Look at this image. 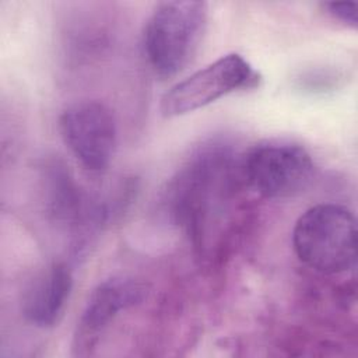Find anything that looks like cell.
Returning <instances> with one entry per match:
<instances>
[{
    "instance_id": "cell-5",
    "label": "cell",
    "mask_w": 358,
    "mask_h": 358,
    "mask_svg": "<svg viewBox=\"0 0 358 358\" xmlns=\"http://www.w3.org/2000/svg\"><path fill=\"white\" fill-rule=\"evenodd\" d=\"M259 80L249 62L229 53L171 87L161 98L159 110L165 117L182 116L235 91L253 88Z\"/></svg>"
},
{
    "instance_id": "cell-9",
    "label": "cell",
    "mask_w": 358,
    "mask_h": 358,
    "mask_svg": "<svg viewBox=\"0 0 358 358\" xmlns=\"http://www.w3.org/2000/svg\"><path fill=\"white\" fill-rule=\"evenodd\" d=\"M41 168L46 210L55 221L71 229H80L105 217L106 213L102 208L99 210L85 199L64 164L50 159Z\"/></svg>"
},
{
    "instance_id": "cell-1",
    "label": "cell",
    "mask_w": 358,
    "mask_h": 358,
    "mask_svg": "<svg viewBox=\"0 0 358 358\" xmlns=\"http://www.w3.org/2000/svg\"><path fill=\"white\" fill-rule=\"evenodd\" d=\"M242 179L239 161L224 144L200 147L171 180L168 211L200 253L208 250L211 227Z\"/></svg>"
},
{
    "instance_id": "cell-4",
    "label": "cell",
    "mask_w": 358,
    "mask_h": 358,
    "mask_svg": "<svg viewBox=\"0 0 358 358\" xmlns=\"http://www.w3.org/2000/svg\"><path fill=\"white\" fill-rule=\"evenodd\" d=\"M310 154L291 141H266L250 148L239 161L241 176L266 199H288L302 193L313 176Z\"/></svg>"
},
{
    "instance_id": "cell-7",
    "label": "cell",
    "mask_w": 358,
    "mask_h": 358,
    "mask_svg": "<svg viewBox=\"0 0 358 358\" xmlns=\"http://www.w3.org/2000/svg\"><path fill=\"white\" fill-rule=\"evenodd\" d=\"M147 288L131 277H110L101 281L90 294L73 334V354L88 357L102 334L120 315L144 301Z\"/></svg>"
},
{
    "instance_id": "cell-10",
    "label": "cell",
    "mask_w": 358,
    "mask_h": 358,
    "mask_svg": "<svg viewBox=\"0 0 358 358\" xmlns=\"http://www.w3.org/2000/svg\"><path fill=\"white\" fill-rule=\"evenodd\" d=\"M323 7L331 17L344 22L345 25L352 28L357 27V3H324Z\"/></svg>"
},
{
    "instance_id": "cell-3",
    "label": "cell",
    "mask_w": 358,
    "mask_h": 358,
    "mask_svg": "<svg viewBox=\"0 0 358 358\" xmlns=\"http://www.w3.org/2000/svg\"><path fill=\"white\" fill-rule=\"evenodd\" d=\"M292 246L298 259L320 274L348 271L357 260L354 214L334 203L308 208L295 222Z\"/></svg>"
},
{
    "instance_id": "cell-6",
    "label": "cell",
    "mask_w": 358,
    "mask_h": 358,
    "mask_svg": "<svg viewBox=\"0 0 358 358\" xmlns=\"http://www.w3.org/2000/svg\"><path fill=\"white\" fill-rule=\"evenodd\" d=\"M57 126L63 143L85 171L101 173L108 169L116 151L117 127L105 103L74 102L60 113Z\"/></svg>"
},
{
    "instance_id": "cell-2",
    "label": "cell",
    "mask_w": 358,
    "mask_h": 358,
    "mask_svg": "<svg viewBox=\"0 0 358 358\" xmlns=\"http://www.w3.org/2000/svg\"><path fill=\"white\" fill-rule=\"evenodd\" d=\"M204 1L175 0L159 3L148 17L143 46L147 60L159 77L182 71L200 48L207 27Z\"/></svg>"
},
{
    "instance_id": "cell-8",
    "label": "cell",
    "mask_w": 358,
    "mask_h": 358,
    "mask_svg": "<svg viewBox=\"0 0 358 358\" xmlns=\"http://www.w3.org/2000/svg\"><path fill=\"white\" fill-rule=\"evenodd\" d=\"M73 289L71 270L62 262L36 271L22 291L21 312L36 327L55 326L69 303Z\"/></svg>"
}]
</instances>
